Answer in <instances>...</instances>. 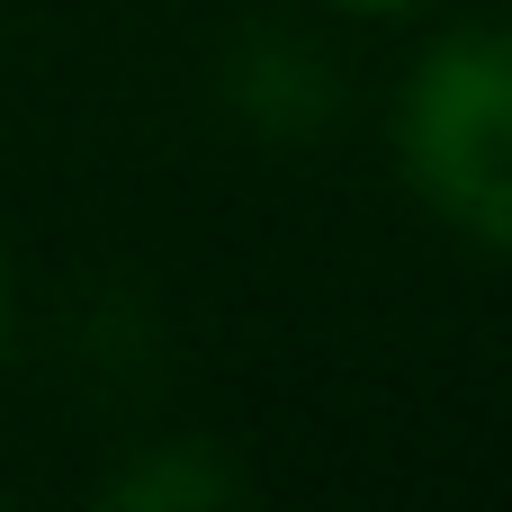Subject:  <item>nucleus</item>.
<instances>
[{"mask_svg":"<svg viewBox=\"0 0 512 512\" xmlns=\"http://www.w3.org/2000/svg\"><path fill=\"white\" fill-rule=\"evenodd\" d=\"M405 162L450 225L512 252V36H459L414 72Z\"/></svg>","mask_w":512,"mask_h":512,"instance_id":"obj_1","label":"nucleus"},{"mask_svg":"<svg viewBox=\"0 0 512 512\" xmlns=\"http://www.w3.org/2000/svg\"><path fill=\"white\" fill-rule=\"evenodd\" d=\"M225 495H234V477L198 450H162V459L108 477V504H225Z\"/></svg>","mask_w":512,"mask_h":512,"instance_id":"obj_2","label":"nucleus"},{"mask_svg":"<svg viewBox=\"0 0 512 512\" xmlns=\"http://www.w3.org/2000/svg\"><path fill=\"white\" fill-rule=\"evenodd\" d=\"M0 342H9V261H0Z\"/></svg>","mask_w":512,"mask_h":512,"instance_id":"obj_3","label":"nucleus"},{"mask_svg":"<svg viewBox=\"0 0 512 512\" xmlns=\"http://www.w3.org/2000/svg\"><path fill=\"white\" fill-rule=\"evenodd\" d=\"M351 9H405V0H351Z\"/></svg>","mask_w":512,"mask_h":512,"instance_id":"obj_4","label":"nucleus"}]
</instances>
